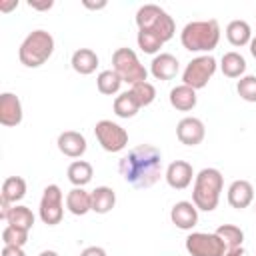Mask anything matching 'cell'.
<instances>
[{"instance_id": "obj_1", "label": "cell", "mask_w": 256, "mask_h": 256, "mask_svg": "<svg viewBox=\"0 0 256 256\" xmlns=\"http://www.w3.org/2000/svg\"><path fill=\"white\" fill-rule=\"evenodd\" d=\"M120 176L134 188H150L162 178V152L152 144H140L118 162Z\"/></svg>"}, {"instance_id": "obj_2", "label": "cell", "mask_w": 256, "mask_h": 256, "mask_svg": "<svg viewBox=\"0 0 256 256\" xmlns=\"http://www.w3.org/2000/svg\"><path fill=\"white\" fill-rule=\"evenodd\" d=\"M224 188V176L218 168H202L194 178L192 204L202 212H212L218 208L220 194Z\"/></svg>"}, {"instance_id": "obj_3", "label": "cell", "mask_w": 256, "mask_h": 256, "mask_svg": "<svg viewBox=\"0 0 256 256\" xmlns=\"http://www.w3.org/2000/svg\"><path fill=\"white\" fill-rule=\"evenodd\" d=\"M180 42L188 52H212L220 42L218 20H192L180 32Z\"/></svg>"}, {"instance_id": "obj_4", "label": "cell", "mask_w": 256, "mask_h": 256, "mask_svg": "<svg viewBox=\"0 0 256 256\" xmlns=\"http://www.w3.org/2000/svg\"><path fill=\"white\" fill-rule=\"evenodd\" d=\"M54 54V36L42 28L32 30L20 44L18 48V58L20 64H24L26 68H38L44 62L50 60V56Z\"/></svg>"}, {"instance_id": "obj_5", "label": "cell", "mask_w": 256, "mask_h": 256, "mask_svg": "<svg viewBox=\"0 0 256 256\" xmlns=\"http://www.w3.org/2000/svg\"><path fill=\"white\" fill-rule=\"evenodd\" d=\"M136 26H138V30L154 32L162 42H168L176 32L174 18L164 8H160L158 4L140 6L138 12H136Z\"/></svg>"}, {"instance_id": "obj_6", "label": "cell", "mask_w": 256, "mask_h": 256, "mask_svg": "<svg viewBox=\"0 0 256 256\" xmlns=\"http://www.w3.org/2000/svg\"><path fill=\"white\" fill-rule=\"evenodd\" d=\"M112 70L122 78V82L134 86L148 78V70L140 64L132 48H116L112 54Z\"/></svg>"}, {"instance_id": "obj_7", "label": "cell", "mask_w": 256, "mask_h": 256, "mask_svg": "<svg viewBox=\"0 0 256 256\" xmlns=\"http://www.w3.org/2000/svg\"><path fill=\"white\" fill-rule=\"evenodd\" d=\"M216 68H218V62L212 54L196 56L186 64V68L182 72V84H186L194 90H200L212 80Z\"/></svg>"}, {"instance_id": "obj_8", "label": "cell", "mask_w": 256, "mask_h": 256, "mask_svg": "<svg viewBox=\"0 0 256 256\" xmlns=\"http://www.w3.org/2000/svg\"><path fill=\"white\" fill-rule=\"evenodd\" d=\"M64 194L60 190L58 184H48L42 192V198H40V206H38V216L44 224L48 226H56L62 222V216H64Z\"/></svg>"}, {"instance_id": "obj_9", "label": "cell", "mask_w": 256, "mask_h": 256, "mask_svg": "<svg viewBox=\"0 0 256 256\" xmlns=\"http://www.w3.org/2000/svg\"><path fill=\"white\" fill-rule=\"evenodd\" d=\"M94 136H96L98 144L106 152H112V154H116L128 146V132L112 120H98L94 126Z\"/></svg>"}, {"instance_id": "obj_10", "label": "cell", "mask_w": 256, "mask_h": 256, "mask_svg": "<svg viewBox=\"0 0 256 256\" xmlns=\"http://www.w3.org/2000/svg\"><path fill=\"white\" fill-rule=\"evenodd\" d=\"M186 250L190 256H224L228 248L216 232H190L186 236Z\"/></svg>"}, {"instance_id": "obj_11", "label": "cell", "mask_w": 256, "mask_h": 256, "mask_svg": "<svg viewBox=\"0 0 256 256\" xmlns=\"http://www.w3.org/2000/svg\"><path fill=\"white\" fill-rule=\"evenodd\" d=\"M176 136L184 146H198L206 136L204 122L196 116H186L176 124Z\"/></svg>"}, {"instance_id": "obj_12", "label": "cell", "mask_w": 256, "mask_h": 256, "mask_svg": "<svg viewBox=\"0 0 256 256\" xmlns=\"http://www.w3.org/2000/svg\"><path fill=\"white\" fill-rule=\"evenodd\" d=\"M164 178H166V182H168L170 188L184 190V188H188L192 184V180L196 178V174H194V168H192L190 162H186V160H174V162L168 164V168L164 172Z\"/></svg>"}, {"instance_id": "obj_13", "label": "cell", "mask_w": 256, "mask_h": 256, "mask_svg": "<svg viewBox=\"0 0 256 256\" xmlns=\"http://www.w3.org/2000/svg\"><path fill=\"white\" fill-rule=\"evenodd\" d=\"M24 110L22 102L14 92H2L0 94V124L6 128H14L22 122Z\"/></svg>"}, {"instance_id": "obj_14", "label": "cell", "mask_w": 256, "mask_h": 256, "mask_svg": "<svg viewBox=\"0 0 256 256\" xmlns=\"http://www.w3.org/2000/svg\"><path fill=\"white\" fill-rule=\"evenodd\" d=\"M178 70H180V62L170 52H160L150 62V74L156 80H172V78H176Z\"/></svg>"}, {"instance_id": "obj_15", "label": "cell", "mask_w": 256, "mask_h": 256, "mask_svg": "<svg viewBox=\"0 0 256 256\" xmlns=\"http://www.w3.org/2000/svg\"><path fill=\"white\" fill-rule=\"evenodd\" d=\"M56 144H58V150L64 156H68V158H80L86 152V148H88L84 134H80L76 130H64V132H60Z\"/></svg>"}, {"instance_id": "obj_16", "label": "cell", "mask_w": 256, "mask_h": 256, "mask_svg": "<svg viewBox=\"0 0 256 256\" xmlns=\"http://www.w3.org/2000/svg\"><path fill=\"white\" fill-rule=\"evenodd\" d=\"M170 220L180 230H192L198 224V208L188 200H180L172 206Z\"/></svg>"}, {"instance_id": "obj_17", "label": "cell", "mask_w": 256, "mask_h": 256, "mask_svg": "<svg viewBox=\"0 0 256 256\" xmlns=\"http://www.w3.org/2000/svg\"><path fill=\"white\" fill-rule=\"evenodd\" d=\"M228 204L236 210H244L254 202V186L248 180H234L226 192Z\"/></svg>"}, {"instance_id": "obj_18", "label": "cell", "mask_w": 256, "mask_h": 256, "mask_svg": "<svg viewBox=\"0 0 256 256\" xmlns=\"http://www.w3.org/2000/svg\"><path fill=\"white\" fill-rule=\"evenodd\" d=\"M168 100H170V106L172 108H176L180 112H190L196 106L198 96H196V90L194 88H190L186 84H178V86H174L170 90Z\"/></svg>"}, {"instance_id": "obj_19", "label": "cell", "mask_w": 256, "mask_h": 256, "mask_svg": "<svg viewBox=\"0 0 256 256\" xmlns=\"http://www.w3.org/2000/svg\"><path fill=\"white\" fill-rule=\"evenodd\" d=\"M70 64H72V70H74L76 74L88 76V74H92V72L98 68V54H96L92 48H78V50L72 54Z\"/></svg>"}, {"instance_id": "obj_20", "label": "cell", "mask_w": 256, "mask_h": 256, "mask_svg": "<svg viewBox=\"0 0 256 256\" xmlns=\"http://www.w3.org/2000/svg\"><path fill=\"white\" fill-rule=\"evenodd\" d=\"M226 38H228V42L232 46L242 48V46L250 44V40H252V28H250V24L246 20L236 18V20L228 22V26H226Z\"/></svg>"}, {"instance_id": "obj_21", "label": "cell", "mask_w": 256, "mask_h": 256, "mask_svg": "<svg viewBox=\"0 0 256 256\" xmlns=\"http://www.w3.org/2000/svg\"><path fill=\"white\" fill-rule=\"evenodd\" d=\"M66 208L74 216H84L92 210V196L84 188H72L66 194Z\"/></svg>"}, {"instance_id": "obj_22", "label": "cell", "mask_w": 256, "mask_h": 256, "mask_svg": "<svg viewBox=\"0 0 256 256\" xmlns=\"http://www.w3.org/2000/svg\"><path fill=\"white\" fill-rule=\"evenodd\" d=\"M92 212L96 214H108L116 206V192L110 186H96L92 192Z\"/></svg>"}, {"instance_id": "obj_23", "label": "cell", "mask_w": 256, "mask_h": 256, "mask_svg": "<svg viewBox=\"0 0 256 256\" xmlns=\"http://www.w3.org/2000/svg\"><path fill=\"white\" fill-rule=\"evenodd\" d=\"M220 70L226 78H242L246 72V60L240 52H224V56L220 58Z\"/></svg>"}, {"instance_id": "obj_24", "label": "cell", "mask_w": 256, "mask_h": 256, "mask_svg": "<svg viewBox=\"0 0 256 256\" xmlns=\"http://www.w3.org/2000/svg\"><path fill=\"white\" fill-rule=\"evenodd\" d=\"M66 174H68V180H70V184H72L74 188H84V186L92 180L94 168H92V164L86 162V160H74V162L68 166Z\"/></svg>"}, {"instance_id": "obj_25", "label": "cell", "mask_w": 256, "mask_h": 256, "mask_svg": "<svg viewBox=\"0 0 256 256\" xmlns=\"http://www.w3.org/2000/svg\"><path fill=\"white\" fill-rule=\"evenodd\" d=\"M26 196V180L22 176H8L4 182H2V192H0V198L10 202L12 206L16 202H20L22 198Z\"/></svg>"}, {"instance_id": "obj_26", "label": "cell", "mask_w": 256, "mask_h": 256, "mask_svg": "<svg viewBox=\"0 0 256 256\" xmlns=\"http://www.w3.org/2000/svg\"><path fill=\"white\" fill-rule=\"evenodd\" d=\"M140 110V104L136 102V98L132 96L130 90L126 92H120L116 98H114V114L118 118H134Z\"/></svg>"}, {"instance_id": "obj_27", "label": "cell", "mask_w": 256, "mask_h": 256, "mask_svg": "<svg viewBox=\"0 0 256 256\" xmlns=\"http://www.w3.org/2000/svg\"><path fill=\"white\" fill-rule=\"evenodd\" d=\"M122 78L110 68V70H102L98 76H96V88L100 94L104 96H114L120 92V86H122Z\"/></svg>"}, {"instance_id": "obj_28", "label": "cell", "mask_w": 256, "mask_h": 256, "mask_svg": "<svg viewBox=\"0 0 256 256\" xmlns=\"http://www.w3.org/2000/svg\"><path fill=\"white\" fill-rule=\"evenodd\" d=\"M6 222L10 226H16V228H22V230H28L30 232L32 226H34V214H32V210L28 206L14 204L12 210H10V214H8V218H6Z\"/></svg>"}, {"instance_id": "obj_29", "label": "cell", "mask_w": 256, "mask_h": 256, "mask_svg": "<svg viewBox=\"0 0 256 256\" xmlns=\"http://www.w3.org/2000/svg\"><path fill=\"white\" fill-rule=\"evenodd\" d=\"M216 234L218 238L226 244V248H240L244 244V232L240 226H234V224H220L216 228Z\"/></svg>"}, {"instance_id": "obj_30", "label": "cell", "mask_w": 256, "mask_h": 256, "mask_svg": "<svg viewBox=\"0 0 256 256\" xmlns=\"http://www.w3.org/2000/svg\"><path fill=\"white\" fill-rule=\"evenodd\" d=\"M130 92H132V96L136 98V102L140 104V108H142V106H150V104L156 100V88H154V84L148 82V80L130 86Z\"/></svg>"}, {"instance_id": "obj_31", "label": "cell", "mask_w": 256, "mask_h": 256, "mask_svg": "<svg viewBox=\"0 0 256 256\" xmlns=\"http://www.w3.org/2000/svg\"><path fill=\"white\" fill-rule=\"evenodd\" d=\"M136 42H138V48L146 54H158L160 48L164 46V42L150 30H138V36H136Z\"/></svg>"}, {"instance_id": "obj_32", "label": "cell", "mask_w": 256, "mask_h": 256, "mask_svg": "<svg viewBox=\"0 0 256 256\" xmlns=\"http://www.w3.org/2000/svg\"><path fill=\"white\" fill-rule=\"evenodd\" d=\"M236 92L242 100L246 102H256V76L254 74H244L236 82Z\"/></svg>"}, {"instance_id": "obj_33", "label": "cell", "mask_w": 256, "mask_h": 256, "mask_svg": "<svg viewBox=\"0 0 256 256\" xmlns=\"http://www.w3.org/2000/svg\"><path fill=\"white\" fill-rule=\"evenodd\" d=\"M2 242L4 246H22L28 242V230H22V228H16V226H6L2 230Z\"/></svg>"}, {"instance_id": "obj_34", "label": "cell", "mask_w": 256, "mask_h": 256, "mask_svg": "<svg viewBox=\"0 0 256 256\" xmlns=\"http://www.w3.org/2000/svg\"><path fill=\"white\" fill-rule=\"evenodd\" d=\"M2 256H26L22 246H2Z\"/></svg>"}, {"instance_id": "obj_35", "label": "cell", "mask_w": 256, "mask_h": 256, "mask_svg": "<svg viewBox=\"0 0 256 256\" xmlns=\"http://www.w3.org/2000/svg\"><path fill=\"white\" fill-rule=\"evenodd\" d=\"M80 256H108L102 246H88L80 252Z\"/></svg>"}, {"instance_id": "obj_36", "label": "cell", "mask_w": 256, "mask_h": 256, "mask_svg": "<svg viewBox=\"0 0 256 256\" xmlns=\"http://www.w3.org/2000/svg\"><path fill=\"white\" fill-rule=\"evenodd\" d=\"M28 6H30V8H34V10H50V8L54 6V2H52V0H44V2L30 0V2H28Z\"/></svg>"}, {"instance_id": "obj_37", "label": "cell", "mask_w": 256, "mask_h": 256, "mask_svg": "<svg viewBox=\"0 0 256 256\" xmlns=\"http://www.w3.org/2000/svg\"><path fill=\"white\" fill-rule=\"evenodd\" d=\"M16 6H18V0H0V10L2 12H10Z\"/></svg>"}, {"instance_id": "obj_38", "label": "cell", "mask_w": 256, "mask_h": 256, "mask_svg": "<svg viewBox=\"0 0 256 256\" xmlns=\"http://www.w3.org/2000/svg\"><path fill=\"white\" fill-rule=\"evenodd\" d=\"M86 8H90V10H102V8H106V0H100V2H90V0H84L82 2Z\"/></svg>"}, {"instance_id": "obj_39", "label": "cell", "mask_w": 256, "mask_h": 256, "mask_svg": "<svg viewBox=\"0 0 256 256\" xmlns=\"http://www.w3.org/2000/svg\"><path fill=\"white\" fill-rule=\"evenodd\" d=\"M224 256H244V246H240V248H230V250H226Z\"/></svg>"}, {"instance_id": "obj_40", "label": "cell", "mask_w": 256, "mask_h": 256, "mask_svg": "<svg viewBox=\"0 0 256 256\" xmlns=\"http://www.w3.org/2000/svg\"><path fill=\"white\" fill-rule=\"evenodd\" d=\"M248 46H250V54L256 58V36H252V40H250V44H248Z\"/></svg>"}, {"instance_id": "obj_41", "label": "cell", "mask_w": 256, "mask_h": 256, "mask_svg": "<svg viewBox=\"0 0 256 256\" xmlns=\"http://www.w3.org/2000/svg\"><path fill=\"white\" fill-rule=\"evenodd\" d=\"M38 256H60V254H58L56 250H42Z\"/></svg>"}, {"instance_id": "obj_42", "label": "cell", "mask_w": 256, "mask_h": 256, "mask_svg": "<svg viewBox=\"0 0 256 256\" xmlns=\"http://www.w3.org/2000/svg\"><path fill=\"white\" fill-rule=\"evenodd\" d=\"M254 210H256V208H254Z\"/></svg>"}]
</instances>
